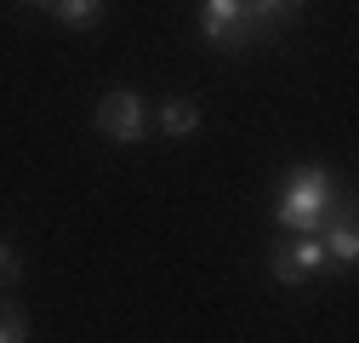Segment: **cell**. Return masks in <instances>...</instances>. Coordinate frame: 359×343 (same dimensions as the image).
<instances>
[{
    "mask_svg": "<svg viewBox=\"0 0 359 343\" xmlns=\"http://www.w3.org/2000/svg\"><path fill=\"white\" fill-rule=\"evenodd\" d=\"M297 12H302V0H245V18L262 34H280V23H291Z\"/></svg>",
    "mask_w": 359,
    "mask_h": 343,
    "instance_id": "cell-6",
    "label": "cell"
},
{
    "mask_svg": "<svg viewBox=\"0 0 359 343\" xmlns=\"http://www.w3.org/2000/svg\"><path fill=\"white\" fill-rule=\"evenodd\" d=\"M325 264H331V257H325V240H320V235H297L285 252L268 257V275H274L280 286H302L308 275H320Z\"/></svg>",
    "mask_w": 359,
    "mask_h": 343,
    "instance_id": "cell-4",
    "label": "cell"
},
{
    "mask_svg": "<svg viewBox=\"0 0 359 343\" xmlns=\"http://www.w3.org/2000/svg\"><path fill=\"white\" fill-rule=\"evenodd\" d=\"M325 257H337V264H353V257H359V235H353L348 218H337L325 229Z\"/></svg>",
    "mask_w": 359,
    "mask_h": 343,
    "instance_id": "cell-8",
    "label": "cell"
},
{
    "mask_svg": "<svg viewBox=\"0 0 359 343\" xmlns=\"http://www.w3.org/2000/svg\"><path fill=\"white\" fill-rule=\"evenodd\" d=\"M160 132L165 138H194L200 132V103L194 98H165L160 103Z\"/></svg>",
    "mask_w": 359,
    "mask_h": 343,
    "instance_id": "cell-5",
    "label": "cell"
},
{
    "mask_svg": "<svg viewBox=\"0 0 359 343\" xmlns=\"http://www.w3.org/2000/svg\"><path fill=\"white\" fill-rule=\"evenodd\" d=\"M331 200H337V195H331V172L308 166V172H297V178L280 189V224L297 229V235H320Z\"/></svg>",
    "mask_w": 359,
    "mask_h": 343,
    "instance_id": "cell-1",
    "label": "cell"
},
{
    "mask_svg": "<svg viewBox=\"0 0 359 343\" xmlns=\"http://www.w3.org/2000/svg\"><path fill=\"white\" fill-rule=\"evenodd\" d=\"M200 34L211 40V46H222V52H245V46H257V40H268L245 18V0H205L200 6Z\"/></svg>",
    "mask_w": 359,
    "mask_h": 343,
    "instance_id": "cell-2",
    "label": "cell"
},
{
    "mask_svg": "<svg viewBox=\"0 0 359 343\" xmlns=\"http://www.w3.org/2000/svg\"><path fill=\"white\" fill-rule=\"evenodd\" d=\"M92 126L109 138V143H143L149 132V109L137 92H103L97 109H92Z\"/></svg>",
    "mask_w": 359,
    "mask_h": 343,
    "instance_id": "cell-3",
    "label": "cell"
},
{
    "mask_svg": "<svg viewBox=\"0 0 359 343\" xmlns=\"http://www.w3.org/2000/svg\"><path fill=\"white\" fill-rule=\"evenodd\" d=\"M23 337H29V321L6 304V297H0V343H23Z\"/></svg>",
    "mask_w": 359,
    "mask_h": 343,
    "instance_id": "cell-9",
    "label": "cell"
},
{
    "mask_svg": "<svg viewBox=\"0 0 359 343\" xmlns=\"http://www.w3.org/2000/svg\"><path fill=\"white\" fill-rule=\"evenodd\" d=\"M23 280V257H18V246L0 235V286H18Z\"/></svg>",
    "mask_w": 359,
    "mask_h": 343,
    "instance_id": "cell-10",
    "label": "cell"
},
{
    "mask_svg": "<svg viewBox=\"0 0 359 343\" xmlns=\"http://www.w3.org/2000/svg\"><path fill=\"white\" fill-rule=\"evenodd\" d=\"M52 18L69 29H97L103 23V0H52Z\"/></svg>",
    "mask_w": 359,
    "mask_h": 343,
    "instance_id": "cell-7",
    "label": "cell"
},
{
    "mask_svg": "<svg viewBox=\"0 0 359 343\" xmlns=\"http://www.w3.org/2000/svg\"><path fill=\"white\" fill-rule=\"evenodd\" d=\"M29 6H52V0H29Z\"/></svg>",
    "mask_w": 359,
    "mask_h": 343,
    "instance_id": "cell-11",
    "label": "cell"
}]
</instances>
